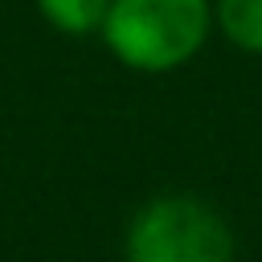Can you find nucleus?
<instances>
[{"label": "nucleus", "instance_id": "f257e3e1", "mask_svg": "<svg viewBox=\"0 0 262 262\" xmlns=\"http://www.w3.org/2000/svg\"><path fill=\"white\" fill-rule=\"evenodd\" d=\"M213 25L209 0H111L102 16L106 49L143 74H164L196 57Z\"/></svg>", "mask_w": 262, "mask_h": 262}, {"label": "nucleus", "instance_id": "f03ea898", "mask_svg": "<svg viewBox=\"0 0 262 262\" xmlns=\"http://www.w3.org/2000/svg\"><path fill=\"white\" fill-rule=\"evenodd\" d=\"M127 262H233V229L201 196H156L127 225Z\"/></svg>", "mask_w": 262, "mask_h": 262}, {"label": "nucleus", "instance_id": "7ed1b4c3", "mask_svg": "<svg viewBox=\"0 0 262 262\" xmlns=\"http://www.w3.org/2000/svg\"><path fill=\"white\" fill-rule=\"evenodd\" d=\"M217 25L237 49L262 57V0H217Z\"/></svg>", "mask_w": 262, "mask_h": 262}, {"label": "nucleus", "instance_id": "20e7f679", "mask_svg": "<svg viewBox=\"0 0 262 262\" xmlns=\"http://www.w3.org/2000/svg\"><path fill=\"white\" fill-rule=\"evenodd\" d=\"M41 16L61 33H94L111 8V0H37Z\"/></svg>", "mask_w": 262, "mask_h": 262}]
</instances>
